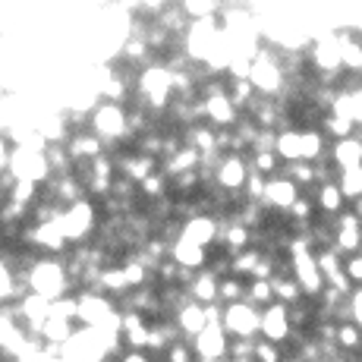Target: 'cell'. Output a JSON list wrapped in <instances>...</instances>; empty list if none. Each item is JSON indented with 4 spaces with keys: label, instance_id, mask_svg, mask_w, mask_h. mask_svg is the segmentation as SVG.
Here are the masks:
<instances>
[{
    "label": "cell",
    "instance_id": "28",
    "mask_svg": "<svg viewBox=\"0 0 362 362\" xmlns=\"http://www.w3.org/2000/svg\"><path fill=\"white\" fill-rule=\"evenodd\" d=\"M249 167H252L255 173H262L264 180H271L284 170V161L277 158V151H252V155H249Z\"/></svg>",
    "mask_w": 362,
    "mask_h": 362
},
{
    "label": "cell",
    "instance_id": "20",
    "mask_svg": "<svg viewBox=\"0 0 362 362\" xmlns=\"http://www.w3.org/2000/svg\"><path fill=\"white\" fill-rule=\"evenodd\" d=\"M218 281L221 277H214L211 271H196V277H192V284L186 287V293L199 305H214L218 303Z\"/></svg>",
    "mask_w": 362,
    "mask_h": 362
},
{
    "label": "cell",
    "instance_id": "3",
    "mask_svg": "<svg viewBox=\"0 0 362 362\" xmlns=\"http://www.w3.org/2000/svg\"><path fill=\"white\" fill-rule=\"evenodd\" d=\"M249 82H252V88L259 95H264V98H281L284 86H287V76H284L281 54H277V47L262 45V51L252 57Z\"/></svg>",
    "mask_w": 362,
    "mask_h": 362
},
{
    "label": "cell",
    "instance_id": "12",
    "mask_svg": "<svg viewBox=\"0 0 362 362\" xmlns=\"http://www.w3.org/2000/svg\"><path fill=\"white\" fill-rule=\"evenodd\" d=\"M218 236H221V221L211 218V214H196V218H189L183 224V240L196 243V246L208 249V252H214Z\"/></svg>",
    "mask_w": 362,
    "mask_h": 362
},
{
    "label": "cell",
    "instance_id": "5",
    "mask_svg": "<svg viewBox=\"0 0 362 362\" xmlns=\"http://www.w3.org/2000/svg\"><path fill=\"white\" fill-rule=\"evenodd\" d=\"M259 322H262V312L243 299V303L224 305V322H221V328L227 331L230 340H255L259 337Z\"/></svg>",
    "mask_w": 362,
    "mask_h": 362
},
{
    "label": "cell",
    "instance_id": "39",
    "mask_svg": "<svg viewBox=\"0 0 362 362\" xmlns=\"http://www.w3.org/2000/svg\"><path fill=\"white\" fill-rule=\"evenodd\" d=\"M350 309H353V325L362 331V287H353L350 293Z\"/></svg>",
    "mask_w": 362,
    "mask_h": 362
},
{
    "label": "cell",
    "instance_id": "10",
    "mask_svg": "<svg viewBox=\"0 0 362 362\" xmlns=\"http://www.w3.org/2000/svg\"><path fill=\"white\" fill-rule=\"evenodd\" d=\"M299 196H303V189H299L293 180H287L284 173H277V177L268 180V189H264V208H271V211H277V214H287L290 208L296 205Z\"/></svg>",
    "mask_w": 362,
    "mask_h": 362
},
{
    "label": "cell",
    "instance_id": "26",
    "mask_svg": "<svg viewBox=\"0 0 362 362\" xmlns=\"http://www.w3.org/2000/svg\"><path fill=\"white\" fill-rule=\"evenodd\" d=\"M284 177L287 180H293V183L299 186V189H312L315 192V164H309V161H296V164H284Z\"/></svg>",
    "mask_w": 362,
    "mask_h": 362
},
{
    "label": "cell",
    "instance_id": "24",
    "mask_svg": "<svg viewBox=\"0 0 362 362\" xmlns=\"http://www.w3.org/2000/svg\"><path fill=\"white\" fill-rule=\"evenodd\" d=\"M76 331H79L76 328V322H66V318L51 315L47 318V325H45V331H41V340H45V344H54V346H66L69 337H73Z\"/></svg>",
    "mask_w": 362,
    "mask_h": 362
},
{
    "label": "cell",
    "instance_id": "17",
    "mask_svg": "<svg viewBox=\"0 0 362 362\" xmlns=\"http://www.w3.org/2000/svg\"><path fill=\"white\" fill-rule=\"evenodd\" d=\"M328 161L340 170H353V167H362V136H350L340 139V142L331 145Z\"/></svg>",
    "mask_w": 362,
    "mask_h": 362
},
{
    "label": "cell",
    "instance_id": "25",
    "mask_svg": "<svg viewBox=\"0 0 362 362\" xmlns=\"http://www.w3.org/2000/svg\"><path fill=\"white\" fill-rule=\"evenodd\" d=\"M325 132V139L334 145L340 142V139H350L353 132H356V123L350 120V117H340V114H325L322 117V127H318Z\"/></svg>",
    "mask_w": 362,
    "mask_h": 362
},
{
    "label": "cell",
    "instance_id": "6",
    "mask_svg": "<svg viewBox=\"0 0 362 362\" xmlns=\"http://www.w3.org/2000/svg\"><path fill=\"white\" fill-rule=\"evenodd\" d=\"M249 173H252L249 158H243V155H221V164H218V170H214V186H218L221 192H227V196H243Z\"/></svg>",
    "mask_w": 362,
    "mask_h": 362
},
{
    "label": "cell",
    "instance_id": "29",
    "mask_svg": "<svg viewBox=\"0 0 362 362\" xmlns=\"http://www.w3.org/2000/svg\"><path fill=\"white\" fill-rule=\"evenodd\" d=\"M246 299V281H240V277L227 274L218 281V303L221 305H233V303H243Z\"/></svg>",
    "mask_w": 362,
    "mask_h": 362
},
{
    "label": "cell",
    "instance_id": "45",
    "mask_svg": "<svg viewBox=\"0 0 362 362\" xmlns=\"http://www.w3.org/2000/svg\"><path fill=\"white\" fill-rule=\"evenodd\" d=\"M214 362H230V359H214Z\"/></svg>",
    "mask_w": 362,
    "mask_h": 362
},
{
    "label": "cell",
    "instance_id": "2",
    "mask_svg": "<svg viewBox=\"0 0 362 362\" xmlns=\"http://www.w3.org/2000/svg\"><path fill=\"white\" fill-rule=\"evenodd\" d=\"M57 224H60V230H64V236L69 240V246H86V243H92L95 233H98L101 211L92 199H82V202H76V205L64 208V214H60Z\"/></svg>",
    "mask_w": 362,
    "mask_h": 362
},
{
    "label": "cell",
    "instance_id": "30",
    "mask_svg": "<svg viewBox=\"0 0 362 362\" xmlns=\"http://www.w3.org/2000/svg\"><path fill=\"white\" fill-rule=\"evenodd\" d=\"M334 346H337V350H344L346 356H353V353H362V331L353 322L337 325V340H334Z\"/></svg>",
    "mask_w": 362,
    "mask_h": 362
},
{
    "label": "cell",
    "instance_id": "23",
    "mask_svg": "<svg viewBox=\"0 0 362 362\" xmlns=\"http://www.w3.org/2000/svg\"><path fill=\"white\" fill-rule=\"evenodd\" d=\"M271 287H274V303L287 305V309H290V305H296V303H303V299H305L293 274H274V277H271Z\"/></svg>",
    "mask_w": 362,
    "mask_h": 362
},
{
    "label": "cell",
    "instance_id": "21",
    "mask_svg": "<svg viewBox=\"0 0 362 362\" xmlns=\"http://www.w3.org/2000/svg\"><path fill=\"white\" fill-rule=\"evenodd\" d=\"M183 139H186V145H192V148H196L202 158L221 155V151H218V129H211L208 123H199V127L186 129Z\"/></svg>",
    "mask_w": 362,
    "mask_h": 362
},
{
    "label": "cell",
    "instance_id": "41",
    "mask_svg": "<svg viewBox=\"0 0 362 362\" xmlns=\"http://www.w3.org/2000/svg\"><path fill=\"white\" fill-rule=\"evenodd\" d=\"M10 145H6V136L0 132V173H6V164H10Z\"/></svg>",
    "mask_w": 362,
    "mask_h": 362
},
{
    "label": "cell",
    "instance_id": "33",
    "mask_svg": "<svg viewBox=\"0 0 362 362\" xmlns=\"http://www.w3.org/2000/svg\"><path fill=\"white\" fill-rule=\"evenodd\" d=\"M6 199L19 202V205H25V208H35L41 202V186L25 183V180H16V183L10 186V192H6Z\"/></svg>",
    "mask_w": 362,
    "mask_h": 362
},
{
    "label": "cell",
    "instance_id": "19",
    "mask_svg": "<svg viewBox=\"0 0 362 362\" xmlns=\"http://www.w3.org/2000/svg\"><path fill=\"white\" fill-rule=\"evenodd\" d=\"M303 139V161L309 164H318V161H328V151H331V142L325 139V132L318 127H305L299 132Z\"/></svg>",
    "mask_w": 362,
    "mask_h": 362
},
{
    "label": "cell",
    "instance_id": "15",
    "mask_svg": "<svg viewBox=\"0 0 362 362\" xmlns=\"http://www.w3.org/2000/svg\"><path fill=\"white\" fill-rule=\"evenodd\" d=\"M170 259L177 262L180 268H186V271H205L208 268V259H211V252L180 236V240L170 246Z\"/></svg>",
    "mask_w": 362,
    "mask_h": 362
},
{
    "label": "cell",
    "instance_id": "44",
    "mask_svg": "<svg viewBox=\"0 0 362 362\" xmlns=\"http://www.w3.org/2000/svg\"><path fill=\"white\" fill-rule=\"evenodd\" d=\"M0 362H16V359H0Z\"/></svg>",
    "mask_w": 362,
    "mask_h": 362
},
{
    "label": "cell",
    "instance_id": "40",
    "mask_svg": "<svg viewBox=\"0 0 362 362\" xmlns=\"http://www.w3.org/2000/svg\"><path fill=\"white\" fill-rule=\"evenodd\" d=\"M120 362H151V356L145 350H123L120 353Z\"/></svg>",
    "mask_w": 362,
    "mask_h": 362
},
{
    "label": "cell",
    "instance_id": "18",
    "mask_svg": "<svg viewBox=\"0 0 362 362\" xmlns=\"http://www.w3.org/2000/svg\"><path fill=\"white\" fill-rule=\"evenodd\" d=\"M173 322H177V328H180V334H183V340L199 337V334L208 328V322H205V305H199V303H186L183 309H180L177 315H173Z\"/></svg>",
    "mask_w": 362,
    "mask_h": 362
},
{
    "label": "cell",
    "instance_id": "14",
    "mask_svg": "<svg viewBox=\"0 0 362 362\" xmlns=\"http://www.w3.org/2000/svg\"><path fill=\"white\" fill-rule=\"evenodd\" d=\"M66 151H69V158H73V164H92L95 158H101L104 151H107V145H104L92 129H79L69 136Z\"/></svg>",
    "mask_w": 362,
    "mask_h": 362
},
{
    "label": "cell",
    "instance_id": "37",
    "mask_svg": "<svg viewBox=\"0 0 362 362\" xmlns=\"http://www.w3.org/2000/svg\"><path fill=\"white\" fill-rule=\"evenodd\" d=\"M164 362H199V356H196L189 340H177V344L164 353Z\"/></svg>",
    "mask_w": 362,
    "mask_h": 362
},
{
    "label": "cell",
    "instance_id": "32",
    "mask_svg": "<svg viewBox=\"0 0 362 362\" xmlns=\"http://www.w3.org/2000/svg\"><path fill=\"white\" fill-rule=\"evenodd\" d=\"M337 186L344 192L346 202L362 199V167H353V170H340L337 173Z\"/></svg>",
    "mask_w": 362,
    "mask_h": 362
},
{
    "label": "cell",
    "instance_id": "16",
    "mask_svg": "<svg viewBox=\"0 0 362 362\" xmlns=\"http://www.w3.org/2000/svg\"><path fill=\"white\" fill-rule=\"evenodd\" d=\"M315 208H318V214L322 218H337V214H344L346 208H350V202L344 199V192H340V186H337V180L334 183H322V186H315Z\"/></svg>",
    "mask_w": 362,
    "mask_h": 362
},
{
    "label": "cell",
    "instance_id": "11",
    "mask_svg": "<svg viewBox=\"0 0 362 362\" xmlns=\"http://www.w3.org/2000/svg\"><path fill=\"white\" fill-rule=\"evenodd\" d=\"M315 262H318V271H322L325 287H334V290H340V293H346V296L353 293V284H350V277H346V271H344V259H340L334 249H318Z\"/></svg>",
    "mask_w": 362,
    "mask_h": 362
},
{
    "label": "cell",
    "instance_id": "27",
    "mask_svg": "<svg viewBox=\"0 0 362 362\" xmlns=\"http://www.w3.org/2000/svg\"><path fill=\"white\" fill-rule=\"evenodd\" d=\"M139 196H142V202L167 199V196H170V180H167V173L164 170H155L142 186H139Z\"/></svg>",
    "mask_w": 362,
    "mask_h": 362
},
{
    "label": "cell",
    "instance_id": "43",
    "mask_svg": "<svg viewBox=\"0 0 362 362\" xmlns=\"http://www.w3.org/2000/svg\"><path fill=\"white\" fill-rule=\"evenodd\" d=\"M284 362H299V359H293V356H287V359H284Z\"/></svg>",
    "mask_w": 362,
    "mask_h": 362
},
{
    "label": "cell",
    "instance_id": "34",
    "mask_svg": "<svg viewBox=\"0 0 362 362\" xmlns=\"http://www.w3.org/2000/svg\"><path fill=\"white\" fill-rule=\"evenodd\" d=\"M227 86H230V101L236 104V107H240V114L249 107V104H252L255 95H259V92L252 88V82H249V79H236V82L227 79Z\"/></svg>",
    "mask_w": 362,
    "mask_h": 362
},
{
    "label": "cell",
    "instance_id": "8",
    "mask_svg": "<svg viewBox=\"0 0 362 362\" xmlns=\"http://www.w3.org/2000/svg\"><path fill=\"white\" fill-rule=\"evenodd\" d=\"M202 114L211 129H236L240 123V107L230 101V95H214V98H202Z\"/></svg>",
    "mask_w": 362,
    "mask_h": 362
},
{
    "label": "cell",
    "instance_id": "7",
    "mask_svg": "<svg viewBox=\"0 0 362 362\" xmlns=\"http://www.w3.org/2000/svg\"><path fill=\"white\" fill-rule=\"evenodd\" d=\"M259 334H262V340H268V344H277V346L287 344V340L293 337V325H290L287 305L274 303V305H268V309H262Z\"/></svg>",
    "mask_w": 362,
    "mask_h": 362
},
{
    "label": "cell",
    "instance_id": "22",
    "mask_svg": "<svg viewBox=\"0 0 362 362\" xmlns=\"http://www.w3.org/2000/svg\"><path fill=\"white\" fill-rule=\"evenodd\" d=\"M299 132L303 129H281L277 132V148L274 151L284 164L303 161V139H299Z\"/></svg>",
    "mask_w": 362,
    "mask_h": 362
},
{
    "label": "cell",
    "instance_id": "38",
    "mask_svg": "<svg viewBox=\"0 0 362 362\" xmlns=\"http://www.w3.org/2000/svg\"><path fill=\"white\" fill-rule=\"evenodd\" d=\"M344 271H346V277H350L353 287H362V252L344 259Z\"/></svg>",
    "mask_w": 362,
    "mask_h": 362
},
{
    "label": "cell",
    "instance_id": "13",
    "mask_svg": "<svg viewBox=\"0 0 362 362\" xmlns=\"http://www.w3.org/2000/svg\"><path fill=\"white\" fill-rule=\"evenodd\" d=\"M151 322L139 312H120V340L127 350H148Z\"/></svg>",
    "mask_w": 362,
    "mask_h": 362
},
{
    "label": "cell",
    "instance_id": "42",
    "mask_svg": "<svg viewBox=\"0 0 362 362\" xmlns=\"http://www.w3.org/2000/svg\"><path fill=\"white\" fill-rule=\"evenodd\" d=\"M350 211L356 214V218L362 221V199H356V202H350Z\"/></svg>",
    "mask_w": 362,
    "mask_h": 362
},
{
    "label": "cell",
    "instance_id": "31",
    "mask_svg": "<svg viewBox=\"0 0 362 362\" xmlns=\"http://www.w3.org/2000/svg\"><path fill=\"white\" fill-rule=\"evenodd\" d=\"M246 303L255 305L259 312L274 305V287H271V281H246Z\"/></svg>",
    "mask_w": 362,
    "mask_h": 362
},
{
    "label": "cell",
    "instance_id": "36",
    "mask_svg": "<svg viewBox=\"0 0 362 362\" xmlns=\"http://www.w3.org/2000/svg\"><path fill=\"white\" fill-rule=\"evenodd\" d=\"M287 359V353H284V346L277 344H268V340H255V362H284Z\"/></svg>",
    "mask_w": 362,
    "mask_h": 362
},
{
    "label": "cell",
    "instance_id": "35",
    "mask_svg": "<svg viewBox=\"0 0 362 362\" xmlns=\"http://www.w3.org/2000/svg\"><path fill=\"white\" fill-rule=\"evenodd\" d=\"M264 189H268V180L262 177V173H249L246 180V189H243V196H246V202H252V205H264Z\"/></svg>",
    "mask_w": 362,
    "mask_h": 362
},
{
    "label": "cell",
    "instance_id": "9",
    "mask_svg": "<svg viewBox=\"0 0 362 362\" xmlns=\"http://www.w3.org/2000/svg\"><path fill=\"white\" fill-rule=\"evenodd\" d=\"M192 350H196L199 362H214V359H227V353H230V337H227V331L221 328V325H208L205 331L199 334V337L189 340Z\"/></svg>",
    "mask_w": 362,
    "mask_h": 362
},
{
    "label": "cell",
    "instance_id": "4",
    "mask_svg": "<svg viewBox=\"0 0 362 362\" xmlns=\"http://www.w3.org/2000/svg\"><path fill=\"white\" fill-rule=\"evenodd\" d=\"M6 173H10L13 180H25V183H35V186H45L47 180L54 177L45 151H38V148H13Z\"/></svg>",
    "mask_w": 362,
    "mask_h": 362
},
{
    "label": "cell",
    "instance_id": "1",
    "mask_svg": "<svg viewBox=\"0 0 362 362\" xmlns=\"http://www.w3.org/2000/svg\"><path fill=\"white\" fill-rule=\"evenodd\" d=\"M25 281H29L32 293L41 296V299H47V303H57V299L76 293L73 281H69V274H66L64 259H51V255H41V259L29 268Z\"/></svg>",
    "mask_w": 362,
    "mask_h": 362
}]
</instances>
